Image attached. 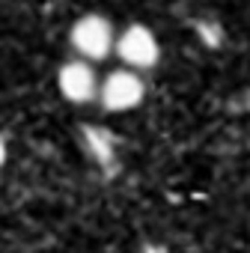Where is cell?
<instances>
[{"mask_svg": "<svg viewBox=\"0 0 250 253\" xmlns=\"http://www.w3.org/2000/svg\"><path fill=\"white\" fill-rule=\"evenodd\" d=\"M69 42L72 48L81 54L83 63H92V60H104L107 54H113V45H116V30L113 24L104 18V15H81L72 30H69Z\"/></svg>", "mask_w": 250, "mask_h": 253, "instance_id": "obj_1", "label": "cell"}, {"mask_svg": "<svg viewBox=\"0 0 250 253\" xmlns=\"http://www.w3.org/2000/svg\"><path fill=\"white\" fill-rule=\"evenodd\" d=\"M146 95V84L137 72L131 69H116L104 81H98V101L110 113H125L134 110Z\"/></svg>", "mask_w": 250, "mask_h": 253, "instance_id": "obj_3", "label": "cell"}, {"mask_svg": "<svg viewBox=\"0 0 250 253\" xmlns=\"http://www.w3.org/2000/svg\"><path fill=\"white\" fill-rule=\"evenodd\" d=\"M57 86L63 92L66 101L72 104H86L92 98H98V78H95V69L83 60H72L60 69L57 75Z\"/></svg>", "mask_w": 250, "mask_h": 253, "instance_id": "obj_4", "label": "cell"}, {"mask_svg": "<svg viewBox=\"0 0 250 253\" xmlns=\"http://www.w3.org/2000/svg\"><path fill=\"white\" fill-rule=\"evenodd\" d=\"M113 54L125 63V69L146 72L161 60V45H158V36L146 24H128L122 33H116Z\"/></svg>", "mask_w": 250, "mask_h": 253, "instance_id": "obj_2", "label": "cell"}, {"mask_svg": "<svg viewBox=\"0 0 250 253\" xmlns=\"http://www.w3.org/2000/svg\"><path fill=\"white\" fill-rule=\"evenodd\" d=\"M3 161H6V143H3V137H0V167H3Z\"/></svg>", "mask_w": 250, "mask_h": 253, "instance_id": "obj_5", "label": "cell"}]
</instances>
